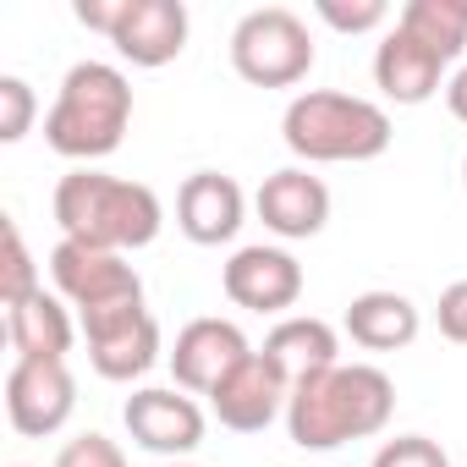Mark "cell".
<instances>
[{"label": "cell", "instance_id": "cell-1", "mask_svg": "<svg viewBox=\"0 0 467 467\" xmlns=\"http://www.w3.org/2000/svg\"><path fill=\"white\" fill-rule=\"evenodd\" d=\"M396 412V379L374 363H336L292 385L286 434L303 451H336L347 440H368Z\"/></svg>", "mask_w": 467, "mask_h": 467}, {"label": "cell", "instance_id": "cell-2", "mask_svg": "<svg viewBox=\"0 0 467 467\" xmlns=\"http://www.w3.org/2000/svg\"><path fill=\"white\" fill-rule=\"evenodd\" d=\"M56 225L67 243L105 248V254H138L160 237L165 203L149 182H127V176L78 165L56 182Z\"/></svg>", "mask_w": 467, "mask_h": 467}, {"label": "cell", "instance_id": "cell-3", "mask_svg": "<svg viewBox=\"0 0 467 467\" xmlns=\"http://www.w3.org/2000/svg\"><path fill=\"white\" fill-rule=\"evenodd\" d=\"M127 127H132V83H127V72L110 67V61H78L61 78V94H56V105L45 116V143L61 160L94 165V160L121 149Z\"/></svg>", "mask_w": 467, "mask_h": 467}, {"label": "cell", "instance_id": "cell-4", "mask_svg": "<svg viewBox=\"0 0 467 467\" xmlns=\"http://www.w3.org/2000/svg\"><path fill=\"white\" fill-rule=\"evenodd\" d=\"M281 138L308 165H363V160H379L390 149L396 127H390V110L363 99V94L308 88L286 105Z\"/></svg>", "mask_w": 467, "mask_h": 467}, {"label": "cell", "instance_id": "cell-5", "mask_svg": "<svg viewBox=\"0 0 467 467\" xmlns=\"http://www.w3.org/2000/svg\"><path fill=\"white\" fill-rule=\"evenodd\" d=\"M231 67L254 88H297L314 72V34L292 6H259L231 28Z\"/></svg>", "mask_w": 467, "mask_h": 467}, {"label": "cell", "instance_id": "cell-6", "mask_svg": "<svg viewBox=\"0 0 467 467\" xmlns=\"http://www.w3.org/2000/svg\"><path fill=\"white\" fill-rule=\"evenodd\" d=\"M50 281H56V297L72 303L78 319L143 308V275L127 265V254H105V248H83L61 237L50 254Z\"/></svg>", "mask_w": 467, "mask_h": 467}, {"label": "cell", "instance_id": "cell-7", "mask_svg": "<svg viewBox=\"0 0 467 467\" xmlns=\"http://www.w3.org/2000/svg\"><path fill=\"white\" fill-rule=\"evenodd\" d=\"M121 423H127V434L143 451H154L165 462L192 456L203 445V429H209L203 407L182 385H143V390H132L127 407H121Z\"/></svg>", "mask_w": 467, "mask_h": 467}, {"label": "cell", "instance_id": "cell-8", "mask_svg": "<svg viewBox=\"0 0 467 467\" xmlns=\"http://www.w3.org/2000/svg\"><path fill=\"white\" fill-rule=\"evenodd\" d=\"M286 401H292V374L270 358V352H248L237 368H231L214 390H209V412L237 429V434H259L270 429L275 418H286Z\"/></svg>", "mask_w": 467, "mask_h": 467}, {"label": "cell", "instance_id": "cell-9", "mask_svg": "<svg viewBox=\"0 0 467 467\" xmlns=\"http://www.w3.org/2000/svg\"><path fill=\"white\" fill-rule=\"evenodd\" d=\"M83 341H88V363L99 379L132 385L160 363V319L149 308H116V314H94L78 319Z\"/></svg>", "mask_w": 467, "mask_h": 467}, {"label": "cell", "instance_id": "cell-10", "mask_svg": "<svg viewBox=\"0 0 467 467\" xmlns=\"http://www.w3.org/2000/svg\"><path fill=\"white\" fill-rule=\"evenodd\" d=\"M78 412V379L67 363H34L17 358L6 368V418L17 434L45 440L56 429H67V418Z\"/></svg>", "mask_w": 467, "mask_h": 467}, {"label": "cell", "instance_id": "cell-11", "mask_svg": "<svg viewBox=\"0 0 467 467\" xmlns=\"http://www.w3.org/2000/svg\"><path fill=\"white\" fill-rule=\"evenodd\" d=\"M220 286H225L231 303L248 308V314H281L286 319V308H297V297H303V265L286 248L254 243V248H237L225 259Z\"/></svg>", "mask_w": 467, "mask_h": 467}, {"label": "cell", "instance_id": "cell-12", "mask_svg": "<svg viewBox=\"0 0 467 467\" xmlns=\"http://www.w3.org/2000/svg\"><path fill=\"white\" fill-rule=\"evenodd\" d=\"M254 209H259L265 231H275L281 243H308L330 225V187L308 165H286V171L259 182Z\"/></svg>", "mask_w": 467, "mask_h": 467}, {"label": "cell", "instance_id": "cell-13", "mask_svg": "<svg viewBox=\"0 0 467 467\" xmlns=\"http://www.w3.org/2000/svg\"><path fill=\"white\" fill-rule=\"evenodd\" d=\"M248 220V192L237 187V176L225 171H192L176 192V225L182 237L198 248H220L243 231Z\"/></svg>", "mask_w": 467, "mask_h": 467}, {"label": "cell", "instance_id": "cell-14", "mask_svg": "<svg viewBox=\"0 0 467 467\" xmlns=\"http://www.w3.org/2000/svg\"><path fill=\"white\" fill-rule=\"evenodd\" d=\"M248 352H254V347H248V336H243L237 325L203 314V319L182 325V336H176V347H171V374H176V385H182L187 396H209Z\"/></svg>", "mask_w": 467, "mask_h": 467}, {"label": "cell", "instance_id": "cell-15", "mask_svg": "<svg viewBox=\"0 0 467 467\" xmlns=\"http://www.w3.org/2000/svg\"><path fill=\"white\" fill-rule=\"evenodd\" d=\"M187 6L182 0H127L121 6V23L110 34L116 56L132 61V67H171L182 50H187Z\"/></svg>", "mask_w": 467, "mask_h": 467}, {"label": "cell", "instance_id": "cell-16", "mask_svg": "<svg viewBox=\"0 0 467 467\" xmlns=\"http://www.w3.org/2000/svg\"><path fill=\"white\" fill-rule=\"evenodd\" d=\"M445 56H434L429 45H418L412 34L390 28L374 50V88L390 99V105H429L445 83Z\"/></svg>", "mask_w": 467, "mask_h": 467}, {"label": "cell", "instance_id": "cell-17", "mask_svg": "<svg viewBox=\"0 0 467 467\" xmlns=\"http://www.w3.org/2000/svg\"><path fill=\"white\" fill-rule=\"evenodd\" d=\"M6 336H12V352H17V358L67 363V352H72V341H78L72 303H61L56 292H34L28 303L6 308Z\"/></svg>", "mask_w": 467, "mask_h": 467}, {"label": "cell", "instance_id": "cell-18", "mask_svg": "<svg viewBox=\"0 0 467 467\" xmlns=\"http://www.w3.org/2000/svg\"><path fill=\"white\" fill-rule=\"evenodd\" d=\"M341 330L352 336V347L363 352H401L418 341L423 319H418V303L401 297V292H358L347 303V319Z\"/></svg>", "mask_w": 467, "mask_h": 467}, {"label": "cell", "instance_id": "cell-19", "mask_svg": "<svg viewBox=\"0 0 467 467\" xmlns=\"http://www.w3.org/2000/svg\"><path fill=\"white\" fill-rule=\"evenodd\" d=\"M265 352H270V358L292 374V385H297V379L325 374V368L341 363V336H336V325H325V319H314V314H286V319L265 336Z\"/></svg>", "mask_w": 467, "mask_h": 467}, {"label": "cell", "instance_id": "cell-20", "mask_svg": "<svg viewBox=\"0 0 467 467\" xmlns=\"http://www.w3.org/2000/svg\"><path fill=\"white\" fill-rule=\"evenodd\" d=\"M396 28L412 34L418 45H429L434 56L456 61L467 50V0H407Z\"/></svg>", "mask_w": 467, "mask_h": 467}, {"label": "cell", "instance_id": "cell-21", "mask_svg": "<svg viewBox=\"0 0 467 467\" xmlns=\"http://www.w3.org/2000/svg\"><path fill=\"white\" fill-rule=\"evenodd\" d=\"M0 237H6V265H0V303L17 308V303H28L34 292H45V281H39V265H34L28 243H23V225H17V220L0 225Z\"/></svg>", "mask_w": 467, "mask_h": 467}, {"label": "cell", "instance_id": "cell-22", "mask_svg": "<svg viewBox=\"0 0 467 467\" xmlns=\"http://www.w3.org/2000/svg\"><path fill=\"white\" fill-rule=\"evenodd\" d=\"M34 116H39V99L23 78H0V143H23L34 132Z\"/></svg>", "mask_w": 467, "mask_h": 467}, {"label": "cell", "instance_id": "cell-23", "mask_svg": "<svg viewBox=\"0 0 467 467\" xmlns=\"http://www.w3.org/2000/svg\"><path fill=\"white\" fill-rule=\"evenodd\" d=\"M319 23H330L336 34H374L390 23V6L385 0H319Z\"/></svg>", "mask_w": 467, "mask_h": 467}, {"label": "cell", "instance_id": "cell-24", "mask_svg": "<svg viewBox=\"0 0 467 467\" xmlns=\"http://www.w3.org/2000/svg\"><path fill=\"white\" fill-rule=\"evenodd\" d=\"M368 467H451V456H445V445L429 440V434H396V440H385V445L374 451Z\"/></svg>", "mask_w": 467, "mask_h": 467}, {"label": "cell", "instance_id": "cell-25", "mask_svg": "<svg viewBox=\"0 0 467 467\" xmlns=\"http://www.w3.org/2000/svg\"><path fill=\"white\" fill-rule=\"evenodd\" d=\"M56 467H127V456H121V445L116 440H105V434H78V440H67L61 445V456H56Z\"/></svg>", "mask_w": 467, "mask_h": 467}, {"label": "cell", "instance_id": "cell-26", "mask_svg": "<svg viewBox=\"0 0 467 467\" xmlns=\"http://www.w3.org/2000/svg\"><path fill=\"white\" fill-rule=\"evenodd\" d=\"M434 319H440V336H445V341L467 347V281H451V286L440 292Z\"/></svg>", "mask_w": 467, "mask_h": 467}, {"label": "cell", "instance_id": "cell-27", "mask_svg": "<svg viewBox=\"0 0 467 467\" xmlns=\"http://www.w3.org/2000/svg\"><path fill=\"white\" fill-rule=\"evenodd\" d=\"M121 6H127V0H78L72 12H78V23H83V28H94V34H105V39H110V34H116V23H121Z\"/></svg>", "mask_w": 467, "mask_h": 467}, {"label": "cell", "instance_id": "cell-28", "mask_svg": "<svg viewBox=\"0 0 467 467\" xmlns=\"http://www.w3.org/2000/svg\"><path fill=\"white\" fill-rule=\"evenodd\" d=\"M445 105H451V116H456V121H467V67H462V72H451V83H445Z\"/></svg>", "mask_w": 467, "mask_h": 467}, {"label": "cell", "instance_id": "cell-29", "mask_svg": "<svg viewBox=\"0 0 467 467\" xmlns=\"http://www.w3.org/2000/svg\"><path fill=\"white\" fill-rule=\"evenodd\" d=\"M165 467H192V462H165Z\"/></svg>", "mask_w": 467, "mask_h": 467}, {"label": "cell", "instance_id": "cell-30", "mask_svg": "<svg viewBox=\"0 0 467 467\" xmlns=\"http://www.w3.org/2000/svg\"><path fill=\"white\" fill-rule=\"evenodd\" d=\"M462 187H467V160H462Z\"/></svg>", "mask_w": 467, "mask_h": 467}, {"label": "cell", "instance_id": "cell-31", "mask_svg": "<svg viewBox=\"0 0 467 467\" xmlns=\"http://www.w3.org/2000/svg\"><path fill=\"white\" fill-rule=\"evenodd\" d=\"M12 467H23V462H12Z\"/></svg>", "mask_w": 467, "mask_h": 467}]
</instances>
